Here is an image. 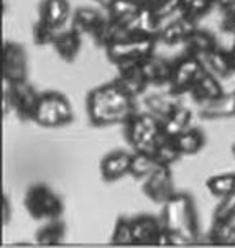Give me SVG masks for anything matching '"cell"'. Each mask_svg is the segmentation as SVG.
<instances>
[{"instance_id": "obj_13", "label": "cell", "mask_w": 235, "mask_h": 248, "mask_svg": "<svg viewBox=\"0 0 235 248\" xmlns=\"http://www.w3.org/2000/svg\"><path fill=\"white\" fill-rule=\"evenodd\" d=\"M73 16L69 0H41L38 7V18L48 23L54 30H63Z\"/></svg>"}, {"instance_id": "obj_24", "label": "cell", "mask_w": 235, "mask_h": 248, "mask_svg": "<svg viewBox=\"0 0 235 248\" xmlns=\"http://www.w3.org/2000/svg\"><path fill=\"white\" fill-rule=\"evenodd\" d=\"M143 71L150 86H165V84H170L171 81L173 61H168L165 58H159L157 54H153V56H150L143 62Z\"/></svg>"}, {"instance_id": "obj_7", "label": "cell", "mask_w": 235, "mask_h": 248, "mask_svg": "<svg viewBox=\"0 0 235 248\" xmlns=\"http://www.w3.org/2000/svg\"><path fill=\"white\" fill-rule=\"evenodd\" d=\"M161 135L159 120L150 112H135L125 120L124 137L133 151H150Z\"/></svg>"}, {"instance_id": "obj_36", "label": "cell", "mask_w": 235, "mask_h": 248, "mask_svg": "<svg viewBox=\"0 0 235 248\" xmlns=\"http://www.w3.org/2000/svg\"><path fill=\"white\" fill-rule=\"evenodd\" d=\"M176 106H178L176 102L166 100L165 97H161V95H152V97L146 99V107H148L150 113H153L158 120L165 119V117L173 110Z\"/></svg>"}, {"instance_id": "obj_9", "label": "cell", "mask_w": 235, "mask_h": 248, "mask_svg": "<svg viewBox=\"0 0 235 248\" xmlns=\"http://www.w3.org/2000/svg\"><path fill=\"white\" fill-rule=\"evenodd\" d=\"M204 71L203 60L197 56H192L189 53H184L178 60L173 61V74L171 81L168 84L171 95H179L184 92H189L192 84Z\"/></svg>"}, {"instance_id": "obj_34", "label": "cell", "mask_w": 235, "mask_h": 248, "mask_svg": "<svg viewBox=\"0 0 235 248\" xmlns=\"http://www.w3.org/2000/svg\"><path fill=\"white\" fill-rule=\"evenodd\" d=\"M235 220V192L220 197L219 204L214 207L212 222H234Z\"/></svg>"}, {"instance_id": "obj_33", "label": "cell", "mask_w": 235, "mask_h": 248, "mask_svg": "<svg viewBox=\"0 0 235 248\" xmlns=\"http://www.w3.org/2000/svg\"><path fill=\"white\" fill-rule=\"evenodd\" d=\"M112 245H133V229H132V218L119 216L115 220L114 230L110 235Z\"/></svg>"}, {"instance_id": "obj_23", "label": "cell", "mask_w": 235, "mask_h": 248, "mask_svg": "<svg viewBox=\"0 0 235 248\" xmlns=\"http://www.w3.org/2000/svg\"><path fill=\"white\" fill-rule=\"evenodd\" d=\"M199 115L204 120L232 119V117H235V92L224 94L219 99L201 106Z\"/></svg>"}, {"instance_id": "obj_19", "label": "cell", "mask_w": 235, "mask_h": 248, "mask_svg": "<svg viewBox=\"0 0 235 248\" xmlns=\"http://www.w3.org/2000/svg\"><path fill=\"white\" fill-rule=\"evenodd\" d=\"M219 46L217 43V38L212 31L205 30V28H199L196 27L194 30L189 33V36L184 41V48H186V53L192 54V56H197L199 60H204L209 53H212L214 49Z\"/></svg>"}, {"instance_id": "obj_21", "label": "cell", "mask_w": 235, "mask_h": 248, "mask_svg": "<svg viewBox=\"0 0 235 248\" xmlns=\"http://www.w3.org/2000/svg\"><path fill=\"white\" fill-rule=\"evenodd\" d=\"M115 79L133 95V97L141 95L146 91V87L150 86L148 79H146V74L143 71V64H133V66L120 68Z\"/></svg>"}, {"instance_id": "obj_1", "label": "cell", "mask_w": 235, "mask_h": 248, "mask_svg": "<svg viewBox=\"0 0 235 248\" xmlns=\"http://www.w3.org/2000/svg\"><path fill=\"white\" fill-rule=\"evenodd\" d=\"M135 99L117 79L94 87L86 97V112L91 125H124L125 120L137 112Z\"/></svg>"}, {"instance_id": "obj_26", "label": "cell", "mask_w": 235, "mask_h": 248, "mask_svg": "<svg viewBox=\"0 0 235 248\" xmlns=\"http://www.w3.org/2000/svg\"><path fill=\"white\" fill-rule=\"evenodd\" d=\"M174 141L183 156H194L205 146V135L201 128L188 127L178 137H174Z\"/></svg>"}, {"instance_id": "obj_38", "label": "cell", "mask_w": 235, "mask_h": 248, "mask_svg": "<svg viewBox=\"0 0 235 248\" xmlns=\"http://www.w3.org/2000/svg\"><path fill=\"white\" fill-rule=\"evenodd\" d=\"M2 222L3 225H7L10 222V214H12V209H10V199L7 196L2 197Z\"/></svg>"}, {"instance_id": "obj_3", "label": "cell", "mask_w": 235, "mask_h": 248, "mask_svg": "<svg viewBox=\"0 0 235 248\" xmlns=\"http://www.w3.org/2000/svg\"><path fill=\"white\" fill-rule=\"evenodd\" d=\"M158 38H141L132 36L124 31H119L114 40L109 43L106 48L107 60L115 66L117 69L125 68V66L143 64L150 56L155 54Z\"/></svg>"}, {"instance_id": "obj_18", "label": "cell", "mask_w": 235, "mask_h": 248, "mask_svg": "<svg viewBox=\"0 0 235 248\" xmlns=\"http://www.w3.org/2000/svg\"><path fill=\"white\" fill-rule=\"evenodd\" d=\"M141 8L143 7L137 0H114L106 8V14L109 20H110V23L115 28L122 30V28L128 27L137 18V15L141 12Z\"/></svg>"}, {"instance_id": "obj_28", "label": "cell", "mask_w": 235, "mask_h": 248, "mask_svg": "<svg viewBox=\"0 0 235 248\" xmlns=\"http://www.w3.org/2000/svg\"><path fill=\"white\" fill-rule=\"evenodd\" d=\"M157 168H158L157 161H155L150 153H146V151H133L132 161H130L128 176H132V178L137 181H143L145 178H148Z\"/></svg>"}, {"instance_id": "obj_11", "label": "cell", "mask_w": 235, "mask_h": 248, "mask_svg": "<svg viewBox=\"0 0 235 248\" xmlns=\"http://www.w3.org/2000/svg\"><path fill=\"white\" fill-rule=\"evenodd\" d=\"M143 194L155 204L163 205L176 192L174 179L170 166H158L148 178L143 179Z\"/></svg>"}, {"instance_id": "obj_30", "label": "cell", "mask_w": 235, "mask_h": 248, "mask_svg": "<svg viewBox=\"0 0 235 248\" xmlns=\"http://www.w3.org/2000/svg\"><path fill=\"white\" fill-rule=\"evenodd\" d=\"M212 8H216V0H183L179 7V15L197 23Z\"/></svg>"}, {"instance_id": "obj_4", "label": "cell", "mask_w": 235, "mask_h": 248, "mask_svg": "<svg viewBox=\"0 0 235 248\" xmlns=\"http://www.w3.org/2000/svg\"><path fill=\"white\" fill-rule=\"evenodd\" d=\"M23 205L33 220L48 222L61 218L64 212V202L56 191L46 183H35L25 192Z\"/></svg>"}, {"instance_id": "obj_16", "label": "cell", "mask_w": 235, "mask_h": 248, "mask_svg": "<svg viewBox=\"0 0 235 248\" xmlns=\"http://www.w3.org/2000/svg\"><path fill=\"white\" fill-rule=\"evenodd\" d=\"M82 33L74 27L63 28L53 41V49L64 62H74L82 46Z\"/></svg>"}, {"instance_id": "obj_29", "label": "cell", "mask_w": 235, "mask_h": 248, "mask_svg": "<svg viewBox=\"0 0 235 248\" xmlns=\"http://www.w3.org/2000/svg\"><path fill=\"white\" fill-rule=\"evenodd\" d=\"M205 189L214 197H224L235 192V173L212 174L205 179Z\"/></svg>"}, {"instance_id": "obj_20", "label": "cell", "mask_w": 235, "mask_h": 248, "mask_svg": "<svg viewBox=\"0 0 235 248\" xmlns=\"http://www.w3.org/2000/svg\"><path fill=\"white\" fill-rule=\"evenodd\" d=\"M203 64L209 73H212L220 79H227L235 73V61L232 51L222 48V46H217L212 53H209L203 60Z\"/></svg>"}, {"instance_id": "obj_8", "label": "cell", "mask_w": 235, "mask_h": 248, "mask_svg": "<svg viewBox=\"0 0 235 248\" xmlns=\"http://www.w3.org/2000/svg\"><path fill=\"white\" fill-rule=\"evenodd\" d=\"M38 100L40 94L28 81L5 84V89H3V106L7 107V110L14 112L18 120H33Z\"/></svg>"}, {"instance_id": "obj_35", "label": "cell", "mask_w": 235, "mask_h": 248, "mask_svg": "<svg viewBox=\"0 0 235 248\" xmlns=\"http://www.w3.org/2000/svg\"><path fill=\"white\" fill-rule=\"evenodd\" d=\"M58 35V30H54L53 27H49L48 23L41 22L38 18L31 27V36L33 43L36 46H51L54 38Z\"/></svg>"}, {"instance_id": "obj_10", "label": "cell", "mask_w": 235, "mask_h": 248, "mask_svg": "<svg viewBox=\"0 0 235 248\" xmlns=\"http://www.w3.org/2000/svg\"><path fill=\"white\" fill-rule=\"evenodd\" d=\"M2 78L5 84L28 81V58L20 43L12 40L2 46Z\"/></svg>"}, {"instance_id": "obj_5", "label": "cell", "mask_w": 235, "mask_h": 248, "mask_svg": "<svg viewBox=\"0 0 235 248\" xmlns=\"http://www.w3.org/2000/svg\"><path fill=\"white\" fill-rule=\"evenodd\" d=\"M71 27L79 30L82 35L91 36L94 45L99 48H106L120 31L110 23L107 14H102L94 7L76 8L71 16Z\"/></svg>"}, {"instance_id": "obj_15", "label": "cell", "mask_w": 235, "mask_h": 248, "mask_svg": "<svg viewBox=\"0 0 235 248\" xmlns=\"http://www.w3.org/2000/svg\"><path fill=\"white\" fill-rule=\"evenodd\" d=\"M189 94L196 104L204 106V104L219 99L225 92H224V87H222L220 78L214 76L212 73H209V71L204 68L201 76L196 79V82L192 84Z\"/></svg>"}, {"instance_id": "obj_2", "label": "cell", "mask_w": 235, "mask_h": 248, "mask_svg": "<svg viewBox=\"0 0 235 248\" xmlns=\"http://www.w3.org/2000/svg\"><path fill=\"white\" fill-rule=\"evenodd\" d=\"M161 224L173 235L176 245L194 243L199 238V218H197L196 204L191 194L184 191H176L163 204Z\"/></svg>"}, {"instance_id": "obj_39", "label": "cell", "mask_w": 235, "mask_h": 248, "mask_svg": "<svg viewBox=\"0 0 235 248\" xmlns=\"http://www.w3.org/2000/svg\"><path fill=\"white\" fill-rule=\"evenodd\" d=\"M235 7V0H216V8H219L220 12L227 10V8Z\"/></svg>"}, {"instance_id": "obj_25", "label": "cell", "mask_w": 235, "mask_h": 248, "mask_svg": "<svg viewBox=\"0 0 235 248\" xmlns=\"http://www.w3.org/2000/svg\"><path fill=\"white\" fill-rule=\"evenodd\" d=\"M150 155L157 161L158 166H173L179 158L183 156L181 151H179L178 145H176L174 138L159 135L158 141L155 143L153 150L150 151Z\"/></svg>"}, {"instance_id": "obj_27", "label": "cell", "mask_w": 235, "mask_h": 248, "mask_svg": "<svg viewBox=\"0 0 235 248\" xmlns=\"http://www.w3.org/2000/svg\"><path fill=\"white\" fill-rule=\"evenodd\" d=\"M66 237V224L61 218H53V220L45 222L38 229L35 235V240L38 245L54 247L60 245Z\"/></svg>"}, {"instance_id": "obj_17", "label": "cell", "mask_w": 235, "mask_h": 248, "mask_svg": "<svg viewBox=\"0 0 235 248\" xmlns=\"http://www.w3.org/2000/svg\"><path fill=\"white\" fill-rule=\"evenodd\" d=\"M196 22L186 18V16L179 15L178 18L171 20L170 23L161 25L158 33V41H161L166 46H174L179 43H184L189 33L196 28Z\"/></svg>"}, {"instance_id": "obj_42", "label": "cell", "mask_w": 235, "mask_h": 248, "mask_svg": "<svg viewBox=\"0 0 235 248\" xmlns=\"http://www.w3.org/2000/svg\"><path fill=\"white\" fill-rule=\"evenodd\" d=\"M230 51H232V56H234V61H235V40H234V45H232V48H230Z\"/></svg>"}, {"instance_id": "obj_41", "label": "cell", "mask_w": 235, "mask_h": 248, "mask_svg": "<svg viewBox=\"0 0 235 248\" xmlns=\"http://www.w3.org/2000/svg\"><path fill=\"white\" fill-rule=\"evenodd\" d=\"M230 153H232V156L235 158V141L232 143V146H230Z\"/></svg>"}, {"instance_id": "obj_6", "label": "cell", "mask_w": 235, "mask_h": 248, "mask_svg": "<svg viewBox=\"0 0 235 248\" xmlns=\"http://www.w3.org/2000/svg\"><path fill=\"white\" fill-rule=\"evenodd\" d=\"M74 110L69 99L58 91H46L40 94L33 120L43 128H60L73 124Z\"/></svg>"}, {"instance_id": "obj_40", "label": "cell", "mask_w": 235, "mask_h": 248, "mask_svg": "<svg viewBox=\"0 0 235 248\" xmlns=\"http://www.w3.org/2000/svg\"><path fill=\"white\" fill-rule=\"evenodd\" d=\"M94 2H97L100 7H104V8H107L109 5H110L112 2H114V0H94Z\"/></svg>"}, {"instance_id": "obj_14", "label": "cell", "mask_w": 235, "mask_h": 248, "mask_svg": "<svg viewBox=\"0 0 235 248\" xmlns=\"http://www.w3.org/2000/svg\"><path fill=\"white\" fill-rule=\"evenodd\" d=\"M130 161H132V153L125 150H115L107 153L100 161V178L106 183L112 184L115 181L122 179L128 174Z\"/></svg>"}, {"instance_id": "obj_37", "label": "cell", "mask_w": 235, "mask_h": 248, "mask_svg": "<svg viewBox=\"0 0 235 248\" xmlns=\"http://www.w3.org/2000/svg\"><path fill=\"white\" fill-rule=\"evenodd\" d=\"M220 30L235 36V7L220 12Z\"/></svg>"}, {"instance_id": "obj_43", "label": "cell", "mask_w": 235, "mask_h": 248, "mask_svg": "<svg viewBox=\"0 0 235 248\" xmlns=\"http://www.w3.org/2000/svg\"><path fill=\"white\" fill-rule=\"evenodd\" d=\"M234 92H235V91H234Z\"/></svg>"}, {"instance_id": "obj_31", "label": "cell", "mask_w": 235, "mask_h": 248, "mask_svg": "<svg viewBox=\"0 0 235 248\" xmlns=\"http://www.w3.org/2000/svg\"><path fill=\"white\" fill-rule=\"evenodd\" d=\"M212 245H235V224L234 222H212L207 233Z\"/></svg>"}, {"instance_id": "obj_32", "label": "cell", "mask_w": 235, "mask_h": 248, "mask_svg": "<svg viewBox=\"0 0 235 248\" xmlns=\"http://www.w3.org/2000/svg\"><path fill=\"white\" fill-rule=\"evenodd\" d=\"M183 0H146L143 8L152 14L159 23H163L166 18L179 12Z\"/></svg>"}, {"instance_id": "obj_12", "label": "cell", "mask_w": 235, "mask_h": 248, "mask_svg": "<svg viewBox=\"0 0 235 248\" xmlns=\"http://www.w3.org/2000/svg\"><path fill=\"white\" fill-rule=\"evenodd\" d=\"M132 229L133 245H157L158 237L163 232V224L159 217L140 214L132 217Z\"/></svg>"}, {"instance_id": "obj_22", "label": "cell", "mask_w": 235, "mask_h": 248, "mask_svg": "<svg viewBox=\"0 0 235 248\" xmlns=\"http://www.w3.org/2000/svg\"><path fill=\"white\" fill-rule=\"evenodd\" d=\"M192 112L188 107L178 104L173 110H171L163 120H159V127H161V135L174 138L179 133L184 132L191 125Z\"/></svg>"}]
</instances>
